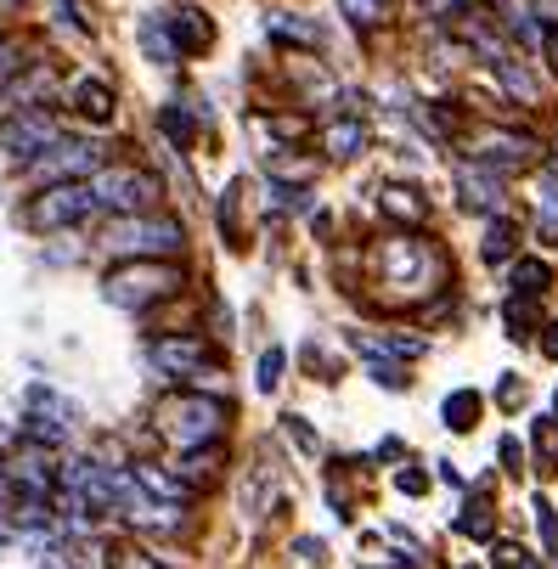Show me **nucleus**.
I'll return each instance as SVG.
<instances>
[{
    "mask_svg": "<svg viewBox=\"0 0 558 569\" xmlns=\"http://www.w3.org/2000/svg\"><path fill=\"white\" fill-rule=\"evenodd\" d=\"M226 400L220 395H198V389H181V395H163L158 400V434L170 440L175 451H209L220 440V428H226Z\"/></svg>",
    "mask_w": 558,
    "mask_h": 569,
    "instance_id": "nucleus-1",
    "label": "nucleus"
},
{
    "mask_svg": "<svg viewBox=\"0 0 558 569\" xmlns=\"http://www.w3.org/2000/svg\"><path fill=\"white\" fill-rule=\"evenodd\" d=\"M102 249L124 259H170L186 249V226L170 215H119V226H108Z\"/></svg>",
    "mask_w": 558,
    "mask_h": 569,
    "instance_id": "nucleus-2",
    "label": "nucleus"
},
{
    "mask_svg": "<svg viewBox=\"0 0 558 569\" xmlns=\"http://www.w3.org/2000/svg\"><path fill=\"white\" fill-rule=\"evenodd\" d=\"M181 288V271L170 259H124L119 271L102 277V293L119 311H153L158 299H170Z\"/></svg>",
    "mask_w": 558,
    "mask_h": 569,
    "instance_id": "nucleus-3",
    "label": "nucleus"
},
{
    "mask_svg": "<svg viewBox=\"0 0 558 569\" xmlns=\"http://www.w3.org/2000/svg\"><path fill=\"white\" fill-rule=\"evenodd\" d=\"M378 277H384V288L429 293L435 282H446V259L423 243V238H389L378 249Z\"/></svg>",
    "mask_w": 558,
    "mask_h": 569,
    "instance_id": "nucleus-4",
    "label": "nucleus"
},
{
    "mask_svg": "<svg viewBox=\"0 0 558 569\" xmlns=\"http://www.w3.org/2000/svg\"><path fill=\"white\" fill-rule=\"evenodd\" d=\"M90 197L96 209H113V215H147L163 197V181L153 170H136V164H102L90 175Z\"/></svg>",
    "mask_w": 558,
    "mask_h": 569,
    "instance_id": "nucleus-5",
    "label": "nucleus"
},
{
    "mask_svg": "<svg viewBox=\"0 0 558 569\" xmlns=\"http://www.w3.org/2000/svg\"><path fill=\"white\" fill-rule=\"evenodd\" d=\"M96 215V197H90V181H62V186H40L35 204L23 209V226L28 231H69L80 220Z\"/></svg>",
    "mask_w": 558,
    "mask_h": 569,
    "instance_id": "nucleus-6",
    "label": "nucleus"
},
{
    "mask_svg": "<svg viewBox=\"0 0 558 569\" xmlns=\"http://www.w3.org/2000/svg\"><path fill=\"white\" fill-rule=\"evenodd\" d=\"M23 170H28V181H35V186L90 181L96 170H102V147H96V142H69V136H57L40 158H28Z\"/></svg>",
    "mask_w": 558,
    "mask_h": 569,
    "instance_id": "nucleus-7",
    "label": "nucleus"
},
{
    "mask_svg": "<svg viewBox=\"0 0 558 569\" xmlns=\"http://www.w3.org/2000/svg\"><path fill=\"white\" fill-rule=\"evenodd\" d=\"M57 136H62V124H57V113H46V108H17V113L0 119V153H7L12 164L40 158Z\"/></svg>",
    "mask_w": 558,
    "mask_h": 569,
    "instance_id": "nucleus-8",
    "label": "nucleus"
},
{
    "mask_svg": "<svg viewBox=\"0 0 558 569\" xmlns=\"http://www.w3.org/2000/svg\"><path fill=\"white\" fill-rule=\"evenodd\" d=\"M536 136H524V130H485L474 142V164L485 170H524V164H536Z\"/></svg>",
    "mask_w": 558,
    "mask_h": 569,
    "instance_id": "nucleus-9",
    "label": "nucleus"
},
{
    "mask_svg": "<svg viewBox=\"0 0 558 569\" xmlns=\"http://www.w3.org/2000/svg\"><path fill=\"white\" fill-rule=\"evenodd\" d=\"M153 366H163V373H181V378H209V344L204 339H192V332H170V339H158L153 344Z\"/></svg>",
    "mask_w": 558,
    "mask_h": 569,
    "instance_id": "nucleus-10",
    "label": "nucleus"
},
{
    "mask_svg": "<svg viewBox=\"0 0 558 569\" xmlns=\"http://www.w3.org/2000/svg\"><path fill=\"white\" fill-rule=\"evenodd\" d=\"M158 23H163V35H170L175 57H204V51L215 46V23H209V12H198V7L163 12Z\"/></svg>",
    "mask_w": 558,
    "mask_h": 569,
    "instance_id": "nucleus-11",
    "label": "nucleus"
},
{
    "mask_svg": "<svg viewBox=\"0 0 558 569\" xmlns=\"http://www.w3.org/2000/svg\"><path fill=\"white\" fill-rule=\"evenodd\" d=\"M457 192H463V209H480V215L502 209V175L485 170V164H463L457 170Z\"/></svg>",
    "mask_w": 558,
    "mask_h": 569,
    "instance_id": "nucleus-12",
    "label": "nucleus"
},
{
    "mask_svg": "<svg viewBox=\"0 0 558 569\" xmlns=\"http://www.w3.org/2000/svg\"><path fill=\"white\" fill-rule=\"evenodd\" d=\"M12 524L17 530H28V535H57V501L46 496V491H17V501H12Z\"/></svg>",
    "mask_w": 558,
    "mask_h": 569,
    "instance_id": "nucleus-13",
    "label": "nucleus"
},
{
    "mask_svg": "<svg viewBox=\"0 0 558 569\" xmlns=\"http://www.w3.org/2000/svg\"><path fill=\"white\" fill-rule=\"evenodd\" d=\"M136 485H142V491H153V496L163 501V508H186V501L198 496V491H192L181 474H163V468H153V462H142V468H136Z\"/></svg>",
    "mask_w": 558,
    "mask_h": 569,
    "instance_id": "nucleus-14",
    "label": "nucleus"
},
{
    "mask_svg": "<svg viewBox=\"0 0 558 569\" xmlns=\"http://www.w3.org/2000/svg\"><path fill=\"white\" fill-rule=\"evenodd\" d=\"M74 113L85 124H113V85L108 80H80L74 85Z\"/></svg>",
    "mask_w": 558,
    "mask_h": 569,
    "instance_id": "nucleus-15",
    "label": "nucleus"
},
{
    "mask_svg": "<svg viewBox=\"0 0 558 569\" xmlns=\"http://www.w3.org/2000/svg\"><path fill=\"white\" fill-rule=\"evenodd\" d=\"M322 153L327 158H355V153H367V124L361 119H333L322 130Z\"/></svg>",
    "mask_w": 558,
    "mask_h": 569,
    "instance_id": "nucleus-16",
    "label": "nucleus"
},
{
    "mask_svg": "<svg viewBox=\"0 0 558 569\" xmlns=\"http://www.w3.org/2000/svg\"><path fill=\"white\" fill-rule=\"evenodd\" d=\"M12 474H17V485H23V491H46V496H51V485H57V462H51V451L28 446V451L12 462Z\"/></svg>",
    "mask_w": 558,
    "mask_h": 569,
    "instance_id": "nucleus-17",
    "label": "nucleus"
},
{
    "mask_svg": "<svg viewBox=\"0 0 558 569\" xmlns=\"http://www.w3.org/2000/svg\"><path fill=\"white\" fill-rule=\"evenodd\" d=\"M378 209L389 220H401V226H423V220H429V204H423V192H412V186H384Z\"/></svg>",
    "mask_w": 558,
    "mask_h": 569,
    "instance_id": "nucleus-18",
    "label": "nucleus"
},
{
    "mask_svg": "<svg viewBox=\"0 0 558 569\" xmlns=\"http://www.w3.org/2000/svg\"><path fill=\"white\" fill-rule=\"evenodd\" d=\"M513 249H519V226H513L508 215H497V220L485 226V249H480V254H485L490 265H502V259H513Z\"/></svg>",
    "mask_w": 558,
    "mask_h": 569,
    "instance_id": "nucleus-19",
    "label": "nucleus"
},
{
    "mask_svg": "<svg viewBox=\"0 0 558 569\" xmlns=\"http://www.w3.org/2000/svg\"><path fill=\"white\" fill-rule=\"evenodd\" d=\"M547 282H553V271H547L542 259H519V265H513V293H519V299H542Z\"/></svg>",
    "mask_w": 558,
    "mask_h": 569,
    "instance_id": "nucleus-20",
    "label": "nucleus"
},
{
    "mask_svg": "<svg viewBox=\"0 0 558 569\" xmlns=\"http://www.w3.org/2000/svg\"><path fill=\"white\" fill-rule=\"evenodd\" d=\"M474 417H480V395H474V389L446 395V423H451L457 434H469V428H474Z\"/></svg>",
    "mask_w": 558,
    "mask_h": 569,
    "instance_id": "nucleus-21",
    "label": "nucleus"
},
{
    "mask_svg": "<svg viewBox=\"0 0 558 569\" xmlns=\"http://www.w3.org/2000/svg\"><path fill=\"white\" fill-rule=\"evenodd\" d=\"M339 12L355 23V28H378L389 17V0H339Z\"/></svg>",
    "mask_w": 558,
    "mask_h": 569,
    "instance_id": "nucleus-22",
    "label": "nucleus"
},
{
    "mask_svg": "<svg viewBox=\"0 0 558 569\" xmlns=\"http://www.w3.org/2000/svg\"><path fill=\"white\" fill-rule=\"evenodd\" d=\"M163 136H170L175 147H192V136H198V124H192V113H186L181 102L163 108Z\"/></svg>",
    "mask_w": 558,
    "mask_h": 569,
    "instance_id": "nucleus-23",
    "label": "nucleus"
},
{
    "mask_svg": "<svg viewBox=\"0 0 558 569\" xmlns=\"http://www.w3.org/2000/svg\"><path fill=\"white\" fill-rule=\"evenodd\" d=\"M497 74H502V85H508L513 96H524V102H536V80L524 74V69H519L513 57H502V62H497Z\"/></svg>",
    "mask_w": 558,
    "mask_h": 569,
    "instance_id": "nucleus-24",
    "label": "nucleus"
},
{
    "mask_svg": "<svg viewBox=\"0 0 558 569\" xmlns=\"http://www.w3.org/2000/svg\"><path fill=\"white\" fill-rule=\"evenodd\" d=\"M142 40H147L153 62H175V46H170V35H163V23H158V17H147V23H142Z\"/></svg>",
    "mask_w": 558,
    "mask_h": 569,
    "instance_id": "nucleus-25",
    "label": "nucleus"
},
{
    "mask_svg": "<svg viewBox=\"0 0 558 569\" xmlns=\"http://www.w3.org/2000/svg\"><path fill=\"white\" fill-rule=\"evenodd\" d=\"M271 35H277V40H293V46H316V28L293 23L288 12H277V17H271Z\"/></svg>",
    "mask_w": 558,
    "mask_h": 569,
    "instance_id": "nucleus-26",
    "label": "nucleus"
},
{
    "mask_svg": "<svg viewBox=\"0 0 558 569\" xmlns=\"http://www.w3.org/2000/svg\"><path fill=\"white\" fill-rule=\"evenodd\" d=\"M282 366H288L282 350H266V355H259V389H277V384H282Z\"/></svg>",
    "mask_w": 558,
    "mask_h": 569,
    "instance_id": "nucleus-27",
    "label": "nucleus"
},
{
    "mask_svg": "<svg viewBox=\"0 0 558 569\" xmlns=\"http://www.w3.org/2000/svg\"><path fill=\"white\" fill-rule=\"evenodd\" d=\"M531 322H536V311L524 305V299H508V327H513V339H531Z\"/></svg>",
    "mask_w": 558,
    "mask_h": 569,
    "instance_id": "nucleus-28",
    "label": "nucleus"
},
{
    "mask_svg": "<svg viewBox=\"0 0 558 569\" xmlns=\"http://www.w3.org/2000/svg\"><path fill=\"white\" fill-rule=\"evenodd\" d=\"M457 530H463V535H490V513H485V501H474V508H469L463 519H457Z\"/></svg>",
    "mask_w": 558,
    "mask_h": 569,
    "instance_id": "nucleus-29",
    "label": "nucleus"
},
{
    "mask_svg": "<svg viewBox=\"0 0 558 569\" xmlns=\"http://www.w3.org/2000/svg\"><path fill=\"white\" fill-rule=\"evenodd\" d=\"M536 524H542V535H547V553H553V569H558V519H553L547 501H536Z\"/></svg>",
    "mask_w": 558,
    "mask_h": 569,
    "instance_id": "nucleus-30",
    "label": "nucleus"
},
{
    "mask_svg": "<svg viewBox=\"0 0 558 569\" xmlns=\"http://www.w3.org/2000/svg\"><path fill=\"white\" fill-rule=\"evenodd\" d=\"M542 238H547V243H558V192H547V197H542Z\"/></svg>",
    "mask_w": 558,
    "mask_h": 569,
    "instance_id": "nucleus-31",
    "label": "nucleus"
},
{
    "mask_svg": "<svg viewBox=\"0 0 558 569\" xmlns=\"http://www.w3.org/2000/svg\"><path fill=\"white\" fill-rule=\"evenodd\" d=\"M542 51H547V62H553V74H558V23L542 28Z\"/></svg>",
    "mask_w": 558,
    "mask_h": 569,
    "instance_id": "nucleus-32",
    "label": "nucleus"
},
{
    "mask_svg": "<svg viewBox=\"0 0 558 569\" xmlns=\"http://www.w3.org/2000/svg\"><path fill=\"white\" fill-rule=\"evenodd\" d=\"M119 569H153L142 553H119Z\"/></svg>",
    "mask_w": 558,
    "mask_h": 569,
    "instance_id": "nucleus-33",
    "label": "nucleus"
},
{
    "mask_svg": "<svg viewBox=\"0 0 558 569\" xmlns=\"http://www.w3.org/2000/svg\"><path fill=\"white\" fill-rule=\"evenodd\" d=\"M542 355H553V361H558V322L547 327V339H542Z\"/></svg>",
    "mask_w": 558,
    "mask_h": 569,
    "instance_id": "nucleus-34",
    "label": "nucleus"
},
{
    "mask_svg": "<svg viewBox=\"0 0 558 569\" xmlns=\"http://www.w3.org/2000/svg\"><path fill=\"white\" fill-rule=\"evenodd\" d=\"M396 485H401V491H412V496H417V491H423V485H429V480H423V474H401V480H396Z\"/></svg>",
    "mask_w": 558,
    "mask_h": 569,
    "instance_id": "nucleus-35",
    "label": "nucleus"
},
{
    "mask_svg": "<svg viewBox=\"0 0 558 569\" xmlns=\"http://www.w3.org/2000/svg\"><path fill=\"white\" fill-rule=\"evenodd\" d=\"M513 569H542V564H536V558H524V553H519V558H513Z\"/></svg>",
    "mask_w": 558,
    "mask_h": 569,
    "instance_id": "nucleus-36",
    "label": "nucleus"
},
{
    "mask_svg": "<svg viewBox=\"0 0 558 569\" xmlns=\"http://www.w3.org/2000/svg\"><path fill=\"white\" fill-rule=\"evenodd\" d=\"M0 501H7V468H0Z\"/></svg>",
    "mask_w": 558,
    "mask_h": 569,
    "instance_id": "nucleus-37",
    "label": "nucleus"
},
{
    "mask_svg": "<svg viewBox=\"0 0 558 569\" xmlns=\"http://www.w3.org/2000/svg\"><path fill=\"white\" fill-rule=\"evenodd\" d=\"M0 7H17V0H0Z\"/></svg>",
    "mask_w": 558,
    "mask_h": 569,
    "instance_id": "nucleus-38",
    "label": "nucleus"
},
{
    "mask_svg": "<svg viewBox=\"0 0 558 569\" xmlns=\"http://www.w3.org/2000/svg\"><path fill=\"white\" fill-rule=\"evenodd\" d=\"M553 170H558V153H553Z\"/></svg>",
    "mask_w": 558,
    "mask_h": 569,
    "instance_id": "nucleus-39",
    "label": "nucleus"
}]
</instances>
